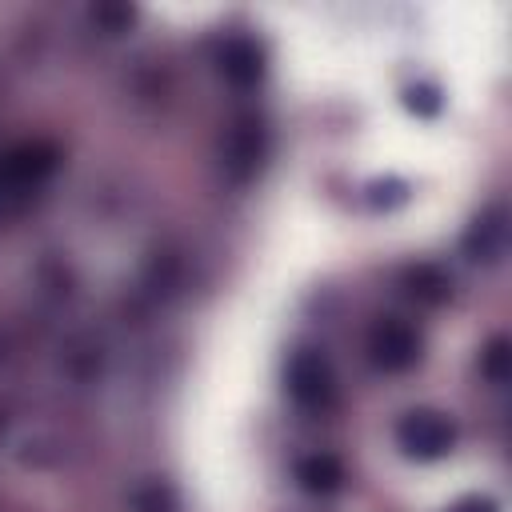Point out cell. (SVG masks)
Listing matches in <instances>:
<instances>
[{
	"label": "cell",
	"mask_w": 512,
	"mask_h": 512,
	"mask_svg": "<svg viewBox=\"0 0 512 512\" xmlns=\"http://www.w3.org/2000/svg\"><path fill=\"white\" fill-rule=\"evenodd\" d=\"M396 444L412 460H440L456 444V424L444 412L416 408L396 424Z\"/></svg>",
	"instance_id": "obj_1"
},
{
	"label": "cell",
	"mask_w": 512,
	"mask_h": 512,
	"mask_svg": "<svg viewBox=\"0 0 512 512\" xmlns=\"http://www.w3.org/2000/svg\"><path fill=\"white\" fill-rule=\"evenodd\" d=\"M60 164V152L44 140H32V144H16L0 156V196H16V192H28L36 184H44Z\"/></svg>",
	"instance_id": "obj_2"
},
{
	"label": "cell",
	"mask_w": 512,
	"mask_h": 512,
	"mask_svg": "<svg viewBox=\"0 0 512 512\" xmlns=\"http://www.w3.org/2000/svg\"><path fill=\"white\" fill-rule=\"evenodd\" d=\"M368 360L380 372H404L420 360V332L400 320V316H384L372 324L368 332Z\"/></svg>",
	"instance_id": "obj_3"
},
{
	"label": "cell",
	"mask_w": 512,
	"mask_h": 512,
	"mask_svg": "<svg viewBox=\"0 0 512 512\" xmlns=\"http://www.w3.org/2000/svg\"><path fill=\"white\" fill-rule=\"evenodd\" d=\"M284 384H288V396H292L300 408H324V404L332 400V364H328L320 352L300 348V352L288 360Z\"/></svg>",
	"instance_id": "obj_4"
},
{
	"label": "cell",
	"mask_w": 512,
	"mask_h": 512,
	"mask_svg": "<svg viewBox=\"0 0 512 512\" xmlns=\"http://www.w3.org/2000/svg\"><path fill=\"white\" fill-rule=\"evenodd\" d=\"M220 156H224V172H228L236 184H244V180L256 172L260 156H264V132H260V124H256V120H236V124L228 128V136H224Z\"/></svg>",
	"instance_id": "obj_5"
},
{
	"label": "cell",
	"mask_w": 512,
	"mask_h": 512,
	"mask_svg": "<svg viewBox=\"0 0 512 512\" xmlns=\"http://www.w3.org/2000/svg\"><path fill=\"white\" fill-rule=\"evenodd\" d=\"M220 72L232 88H252L264 76V48L252 36H232L220 48Z\"/></svg>",
	"instance_id": "obj_6"
},
{
	"label": "cell",
	"mask_w": 512,
	"mask_h": 512,
	"mask_svg": "<svg viewBox=\"0 0 512 512\" xmlns=\"http://www.w3.org/2000/svg\"><path fill=\"white\" fill-rule=\"evenodd\" d=\"M504 236H508V224H504V208H488L464 236V252L472 260H496L504 252Z\"/></svg>",
	"instance_id": "obj_7"
},
{
	"label": "cell",
	"mask_w": 512,
	"mask_h": 512,
	"mask_svg": "<svg viewBox=\"0 0 512 512\" xmlns=\"http://www.w3.org/2000/svg\"><path fill=\"white\" fill-rule=\"evenodd\" d=\"M296 484H300L304 492H312V496H332V492L344 484V468H340L336 456L316 452V456H304V460L296 464Z\"/></svg>",
	"instance_id": "obj_8"
},
{
	"label": "cell",
	"mask_w": 512,
	"mask_h": 512,
	"mask_svg": "<svg viewBox=\"0 0 512 512\" xmlns=\"http://www.w3.org/2000/svg\"><path fill=\"white\" fill-rule=\"evenodd\" d=\"M408 292L424 304H440V300H448V276L432 264H420L408 272Z\"/></svg>",
	"instance_id": "obj_9"
},
{
	"label": "cell",
	"mask_w": 512,
	"mask_h": 512,
	"mask_svg": "<svg viewBox=\"0 0 512 512\" xmlns=\"http://www.w3.org/2000/svg\"><path fill=\"white\" fill-rule=\"evenodd\" d=\"M404 108H408L412 116H420V120H432V116H440L444 96H440L436 84L420 80V84H408V88H404Z\"/></svg>",
	"instance_id": "obj_10"
},
{
	"label": "cell",
	"mask_w": 512,
	"mask_h": 512,
	"mask_svg": "<svg viewBox=\"0 0 512 512\" xmlns=\"http://www.w3.org/2000/svg\"><path fill=\"white\" fill-rule=\"evenodd\" d=\"M508 360H512V352H508V340L504 336H492L488 340V348H484V356H480V372L488 376V384H508Z\"/></svg>",
	"instance_id": "obj_11"
},
{
	"label": "cell",
	"mask_w": 512,
	"mask_h": 512,
	"mask_svg": "<svg viewBox=\"0 0 512 512\" xmlns=\"http://www.w3.org/2000/svg\"><path fill=\"white\" fill-rule=\"evenodd\" d=\"M172 508H176V500L160 484H148L144 492H136V512H172Z\"/></svg>",
	"instance_id": "obj_12"
},
{
	"label": "cell",
	"mask_w": 512,
	"mask_h": 512,
	"mask_svg": "<svg viewBox=\"0 0 512 512\" xmlns=\"http://www.w3.org/2000/svg\"><path fill=\"white\" fill-rule=\"evenodd\" d=\"M132 8H96L92 12V20H100V24H108V32H120L124 24H132Z\"/></svg>",
	"instance_id": "obj_13"
},
{
	"label": "cell",
	"mask_w": 512,
	"mask_h": 512,
	"mask_svg": "<svg viewBox=\"0 0 512 512\" xmlns=\"http://www.w3.org/2000/svg\"><path fill=\"white\" fill-rule=\"evenodd\" d=\"M452 512H500L488 496H468V500H460V504H452Z\"/></svg>",
	"instance_id": "obj_14"
},
{
	"label": "cell",
	"mask_w": 512,
	"mask_h": 512,
	"mask_svg": "<svg viewBox=\"0 0 512 512\" xmlns=\"http://www.w3.org/2000/svg\"><path fill=\"white\" fill-rule=\"evenodd\" d=\"M0 356H4V352H0Z\"/></svg>",
	"instance_id": "obj_15"
}]
</instances>
